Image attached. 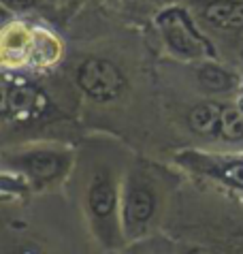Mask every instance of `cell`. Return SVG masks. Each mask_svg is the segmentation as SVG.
I'll return each instance as SVG.
<instances>
[{
  "label": "cell",
  "instance_id": "6",
  "mask_svg": "<svg viewBox=\"0 0 243 254\" xmlns=\"http://www.w3.org/2000/svg\"><path fill=\"white\" fill-rule=\"evenodd\" d=\"M19 162H21V167L37 180H49L62 169V158L58 154H52V152L28 154V156H24Z\"/></svg>",
  "mask_w": 243,
  "mask_h": 254
},
{
  "label": "cell",
  "instance_id": "2",
  "mask_svg": "<svg viewBox=\"0 0 243 254\" xmlns=\"http://www.w3.org/2000/svg\"><path fill=\"white\" fill-rule=\"evenodd\" d=\"M77 83L94 101H113L124 90V75L111 62L90 58L77 68Z\"/></svg>",
  "mask_w": 243,
  "mask_h": 254
},
{
  "label": "cell",
  "instance_id": "13",
  "mask_svg": "<svg viewBox=\"0 0 243 254\" xmlns=\"http://www.w3.org/2000/svg\"><path fill=\"white\" fill-rule=\"evenodd\" d=\"M190 254H213L211 250H203V248H196V250H192Z\"/></svg>",
  "mask_w": 243,
  "mask_h": 254
},
{
  "label": "cell",
  "instance_id": "7",
  "mask_svg": "<svg viewBox=\"0 0 243 254\" xmlns=\"http://www.w3.org/2000/svg\"><path fill=\"white\" fill-rule=\"evenodd\" d=\"M88 201H90V209L98 218H107L116 209V188H113L109 180H96L90 188Z\"/></svg>",
  "mask_w": 243,
  "mask_h": 254
},
{
  "label": "cell",
  "instance_id": "4",
  "mask_svg": "<svg viewBox=\"0 0 243 254\" xmlns=\"http://www.w3.org/2000/svg\"><path fill=\"white\" fill-rule=\"evenodd\" d=\"M205 19L218 28H243V2L239 0H213L205 6Z\"/></svg>",
  "mask_w": 243,
  "mask_h": 254
},
{
  "label": "cell",
  "instance_id": "1",
  "mask_svg": "<svg viewBox=\"0 0 243 254\" xmlns=\"http://www.w3.org/2000/svg\"><path fill=\"white\" fill-rule=\"evenodd\" d=\"M156 22H158L169 49H173L175 54L183 56V58H203L207 54H213L209 43L198 34L183 9H167L160 13Z\"/></svg>",
  "mask_w": 243,
  "mask_h": 254
},
{
  "label": "cell",
  "instance_id": "11",
  "mask_svg": "<svg viewBox=\"0 0 243 254\" xmlns=\"http://www.w3.org/2000/svg\"><path fill=\"white\" fill-rule=\"evenodd\" d=\"M34 107H37V92H34V88H28V86L15 88L6 96V103H4V109L15 116L34 111Z\"/></svg>",
  "mask_w": 243,
  "mask_h": 254
},
{
  "label": "cell",
  "instance_id": "12",
  "mask_svg": "<svg viewBox=\"0 0 243 254\" xmlns=\"http://www.w3.org/2000/svg\"><path fill=\"white\" fill-rule=\"evenodd\" d=\"M2 4L11 11H26L37 4V0H2Z\"/></svg>",
  "mask_w": 243,
  "mask_h": 254
},
{
  "label": "cell",
  "instance_id": "8",
  "mask_svg": "<svg viewBox=\"0 0 243 254\" xmlns=\"http://www.w3.org/2000/svg\"><path fill=\"white\" fill-rule=\"evenodd\" d=\"M198 81L207 90H211V92H228L237 83L233 73H228V70L220 68L216 64H203L198 68Z\"/></svg>",
  "mask_w": 243,
  "mask_h": 254
},
{
  "label": "cell",
  "instance_id": "3",
  "mask_svg": "<svg viewBox=\"0 0 243 254\" xmlns=\"http://www.w3.org/2000/svg\"><path fill=\"white\" fill-rule=\"evenodd\" d=\"M154 194L147 188H132L126 196L124 205V222L128 229H139L141 224H145L149 218L154 216Z\"/></svg>",
  "mask_w": 243,
  "mask_h": 254
},
{
  "label": "cell",
  "instance_id": "10",
  "mask_svg": "<svg viewBox=\"0 0 243 254\" xmlns=\"http://www.w3.org/2000/svg\"><path fill=\"white\" fill-rule=\"evenodd\" d=\"M207 171L218 175L226 184L243 188V160H209L207 162Z\"/></svg>",
  "mask_w": 243,
  "mask_h": 254
},
{
  "label": "cell",
  "instance_id": "9",
  "mask_svg": "<svg viewBox=\"0 0 243 254\" xmlns=\"http://www.w3.org/2000/svg\"><path fill=\"white\" fill-rule=\"evenodd\" d=\"M220 135L228 141L243 139V109L235 105H222L220 114Z\"/></svg>",
  "mask_w": 243,
  "mask_h": 254
},
{
  "label": "cell",
  "instance_id": "5",
  "mask_svg": "<svg viewBox=\"0 0 243 254\" xmlns=\"http://www.w3.org/2000/svg\"><path fill=\"white\" fill-rule=\"evenodd\" d=\"M220 114H222V105L218 103H201L192 107L188 114L190 128L205 137L220 135Z\"/></svg>",
  "mask_w": 243,
  "mask_h": 254
}]
</instances>
